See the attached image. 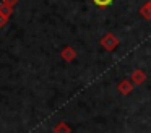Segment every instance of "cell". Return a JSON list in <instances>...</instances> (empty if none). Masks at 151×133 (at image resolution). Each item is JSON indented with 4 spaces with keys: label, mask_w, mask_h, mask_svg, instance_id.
Wrapping results in <instances>:
<instances>
[{
    "label": "cell",
    "mask_w": 151,
    "mask_h": 133,
    "mask_svg": "<svg viewBox=\"0 0 151 133\" xmlns=\"http://www.w3.org/2000/svg\"><path fill=\"white\" fill-rule=\"evenodd\" d=\"M98 6H109L112 3V0H93Z\"/></svg>",
    "instance_id": "obj_1"
}]
</instances>
